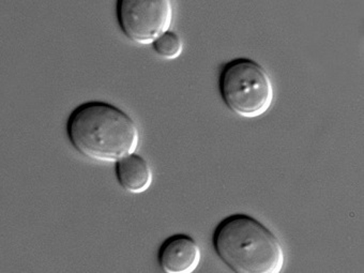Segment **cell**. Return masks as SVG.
I'll list each match as a JSON object with an SVG mask.
<instances>
[{
  "instance_id": "1",
  "label": "cell",
  "mask_w": 364,
  "mask_h": 273,
  "mask_svg": "<svg viewBox=\"0 0 364 273\" xmlns=\"http://www.w3.org/2000/svg\"><path fill=\"white\" fill-rule=\"evenodd\" d=\"M67 134L76 151L99 162L116 163L135 154L139 144V130L132 117L103 101L78 105L68 119Z\"/></svg>"
},
{
  "instance_id": "2",
  "label": "cell",
  "mask_w": 364,
  "mask_h": 273,
  "mask_svg": "<svg viewBox=\"0 0 364 273\" xmlns=\"http://www.w3.org/2000/svg\"><path fill=\"white\" fill-rule=\"evenodd\" d=\"M220 259L237 273H280L285 253L278 237L262 222L236 213L220 222L213 234Z\"/></svg>"
},
{
  "instance_id": "3",
  "label": "cell",
  "mask_w": 364,
  "mask_h": 273,
  "mask_svg": "<svg viewBox=\"0 0 364 273\" xmlns=\"http://www.w3.org/2000/svg\"><path fill=\"white\" fill-rule=\"evenodd\" d=\"M219 89L226 107L243 118L264 115L274 97L268 72L249 58L234 59L223 65Z\"/></svg>"
},
{
  "instance_id": "4",
  "label": "cell",
  "mask_w": 364,
  "mask_h": 273,
  "mask_svg": "<svg viewBox=\"0 0 364 273\" xmlns=\"http://www.w3.org/2000/svg\"><path fill=\"white\" fill-rule=\"evenodd\" d=\"M116 16L122 33L137 44H152L173 24L169 0H118Z\"/></svg>"
},
{
  "instance_id": "5",
  "label": "cell",
  "mask_w": 364,
  "mask_h": 273,
  "mask_svg": "<svg viewBox=\"0 0 364 273\" xmlns=\"http://www.w3.org/2000/svg\"><path fill=\"white\" fill-rule=\"evenodd\" d=\"M202 252L192 237L177 234L168 237L161 245L159 266L166 273H192L200 266Z\"/></svg>"
},
{
  "instance_id": "6",
  "label": "cell",
  "mask_w": 364,
  "mask_h": 273,
  "mask_svg": "<svg viewBox=\"0 0 364 273\" xmlns=\"http://www.w3.org/2000/svg\"><path fill=\"white\" fill-rule=\"evenodd\" d=\"M118 183L124 191L141 194L152 183V171L147 161L137 154H129L115 163Z\"/></svg>"
},
{
  "instance_id": "7",
  "label": "cell",
  "mask_w": 364,
  "mask_h": 273,
  "mask_svg": "<svg viewBox=\"0 0 364 273\" xmlns=\"http://www.w3.org/2000/svg\"><path fill=\"white\" fill-rule=\"evenodd\" d=\"M156 54L163 58L173 60L182 54L183 43L179 36L173 31H166L152 43Z\"/></svg>"
}]
</instances>
